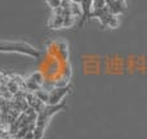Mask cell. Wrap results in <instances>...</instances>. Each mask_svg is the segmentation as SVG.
I'll return each instance as SVG.
<instances>
[{
    "label": "cell",
    "instance_id": "obj_1",
    "mask_svg": "<svg viewBox=\"0 0 147 139\" xmlns=\"http://www.w3.org/2000/svg\"><path fill=\"white\" fill-rule=\"evenodd\" d=\"M0 53H17L34 59H40L41 57V52L39 49L22 41H0Z\"/></svg>",
    "mask_w": 147,
    "mask_h": 139
},
{
    "label": "cell",
    "instance_id": "obj_2",
    "mask_svg": "<svg viewBox=\"0 0 147 139\" xmlns=\"http://www.w3.org/2000/svg\"><path fill=\"white\" fill-rule=\"evenodd\" d=\"M45 77L41 71H35L32 72L27 79H25V85H23V90H28L31 93H35L39 89L43 88Z\"/></svg>",
    "mask_w": 147,
    "mask_h": 139
},
{
    "label": "cell",
    "instance_id": "obj_3",
    "mask_svg": "<svg viewBox=\"0 0 147 139\" xmlns=\"http://www.w3.org/2000/svg\"><path fill=\"white\" fill-rule=\"evenodd\" d=\"M71 90V85H66V86H54L49 90V95H48V104L54 106V104H59L63 102L65 97L70 93Z\"/></svg>",
    "mask_w": 147,
    "mask_h": 139
},
{
    "label": "cell",
    "instance_id": "obj_4",
    "mask_svg": "<svg viewBox=\"0 0 147 139\" xmlns=\"http://www.w3.org/2000/svg\"><path fill=\"white\" fill-rule=\"evenodd\" d=\"M80 8H81V19H80V22H79V26L83 27V26L85 25V22H88V21L90 19V15L94 10L93 0H81Z\"/></svg>",
    "mask_w": 147,
    "mask_h": 139
},
{
    "label": "cell",
    "instance_id": "obj_5",
    "mask_svg": "<svg viewBox=\"0 0 147 139\" xmlns=\"http://www.w3.org/2000/svg\"><path fill=\"white\" fill-rule=\"evenodd\" d=\"M106 7L110 9V12L116 15H120V14H123V13H125V9H127L125 3H120V1H117V0H106Z\"/></svg>",
    "mask_w": 147,
    "mask_h": 139
},
{
    "label": "cell",
    "instance_id": "obj_6",
    "mask_svg": "<svg viewBox=\"0 0 147 139\" xmlns=\"http://www.w3.org/2000/svg\"><path fill=\"white\" fill-rule=\"evenodd\" d=\"M63 19L65 17L61 14H57V13H52L51 18L48 21V27L52 30H59V28H63Z\"/></svg>",
    "mask_w": 147,
    "mask_h": 139
},
{
    "label": "cell",
    "instance_id": "obj_7",
    "mask_svg": "<svg viewBox=\"0 0 147 139\" xmlns=\"http://www.w3.org/2000/svg\"><path fill=\"white\" fill-rule=\"evenodd\" d=\"M76 22H78V17H75V15H72V14L66 15V17H65V19H63V28L72 27Z\"/></svg>",
    "mask_w": 147,
    "mask_h": 139
},
{
    "label": "cell",
    "instance_id": "obj_8",
    "mask_svg": "<svg viewBox=\"0 0 147 139\" xmlns=\"http://www.w3.org/2000/svg\"><path fill=\"white\" fill-rule=\"evenodd\" d=\"M70 13H71L72 15H75V17H81V8H80V4H78V3H72L70 4Z\"/></svg>",
    "mask_w": 147,
    "mask_h": 139
},
{
    "label": "cell",
    "instance_id": "obj_9",
    "mask_svg": "<svg viewBox=\"0 0 147 139\" xmlns=\"http://www.w3.org/2000/svg\"><path fill=\"white\" fill-rule=\"evenodd\" d=\"M44 1H45L47 4H48V7L52 8V10H53V9H56V8L61 7L62 0H44Z\"/></svg>",
    "mask_w": 147,
    "mask_h": 139
},
{
    "label": "cell",
    "instance_id": "obj_10",
    "mask_svg": "<svg viewBox=\"0 0 147 139\" xmlns=\"http://www.w3.org/2000/svg\"><path fill=\"white\" fill-rule=\"evenodd\" d=\"M93 3H94V9L106 7V0H93Z\"/></svg>",
    "mask_w": 147,
    "mask_h": 139
},
{
    "label": "cell",
    "instance_id": "obj_11",
    "mask_svg": "<svg viewBox=\"0 0 147 139\" xmlns=\"http://www.w3.org/2000/svg\"><path fill=\"white\" fill-rule=\"evenodd\" d=\"M71 1H72V3H78V4H80L81 0H71Z\"/></svg>",
    "mask_w": 147,
    "mask_h": 139
},
{
    "label": "cell",
    "instance_id": "obj_12",
    "mask_svg": "<svg viewBox=\"0 0 147 139\" xmlns=\"http://www.w3.org/2000/svg\"><path fill=\"white\" fill-rule=\"evenodd\" d=\"M1 90H3V84L0 83V93H1Z\"/></svg>",
    "mask_w": 147,
    "mask_h": 139
},
{
    "label": "cell",
    "instance_id": "obj_13",
    "mask_svg": "<svg viewBox=\"0 0 147 139\" xmlns=\"http://www.w3.org/2000/svg\"><path fill=\"white\" fill-rule=\"evenodd\" d=\"M12 139H22V138H18V137H13Z\"/></svg>",
    "mask_w": 147,
    "mask_h": 139
}]
</instances>
